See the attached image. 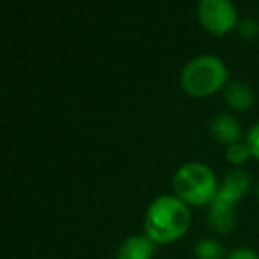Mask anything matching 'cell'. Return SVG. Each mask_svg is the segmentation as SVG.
I'll return each instance as SVG.
<instances>
[{
  "instance_id": "obj_6",
  "label": "cell",
  "mask_w": 259,
  "mask_h": 259,
  "mask_svg": "<svg viewBox=\"0 0 259 259\" xmlns=\"http://www.w3.org/2000/svg\"><path fill=\"white\" fill-rule=\"evenodd\" d=\"M209 132L220 142V144L231 146L234 142H240L241 124L234 115L231 114H217L209 121Z\"/></svg>"
},
{
  "instance_id": "obj_7",
  "label": "cell",
  "mask_w": 259,
  "mask_h": 259,
  "mask_svg": "<svg viewBox=\"0 0 259 259\" xmlns=\"http://www.w3.org/2000/svg\"><path fill=\"white\" fill-rule=\"evenodd\" d=\"M155 252V241L146 234H132L124 238L115 252V259H151Z\"/></svg>"
},
{
  "instance_id": "obj_11",
  "label": "cell",
  "mask_w": 259,
  "mask_h": 259,
  "mask_svg": "<svg viewBox=\"0 0 259 259\" xmlns=\"http://www.w3.org/2000/svg\"><path fill=\"white\" fill-rule=\"evenodd\" d=\"M248 156H252L250 149H248L247 142H234V144L226 148V158L227 162H231L233 165H241L248 160Z\"/></svg>"
},
{
  "instance_id": "obj_13",
  "label": "cell",
  "mask_w": 259,
  "mask_h": 259,
  "mask_svg": "<svg viewBox=\"0 0 259 259\" xmlns=\"http://www.w3.org/2000/svg\"><path fill=\"white\" fill-rule=\"evenodd\" d=\"M245 142H247L252 156H255V158L259 160V121L248 128L247 137H245Z\"/></svg>"
},
{
  "instance_id": "obj_15",
  "label": "cell",
  "mask_w": 259,
  "mask_h": 259,
  "mask_svg": "<svg viewBox=\"0 0 259 259\" xmlns=\"http://www.w3.org/2000/svg\"><path fill=\"white\" fill-rule=\"evenodd\" d=\"M257 197H259V180H257Z\"/></svg>"
},
{
  "instance_id": "obj_4",
  "label": "cell",
  "mask_w": 259,
  "mask_h": 259,
  "mask_svg": "<svg viewBox=\"0 0 259 259\" xmlns=\"http://www.w3.org/2000/svg\"><path fill=\"white\" fill-rule=\"evenodd\" d=\"M197 18L208 32L222 36L238 25V9L231 0H201Z\"/></svg>"
},
{
  "instance_id": "obj_1",
  "label": "cell",
  "mask_w": 259,
  "mask_h": 259,
  "mask_svg": "<svg viewBox=\"0 0 259 259\" xmlns=\"http://www.w3.org/2000/svg\"><path fill=\"white\" fill-rule=\"evenodd\" d=\"M190 226V209L180 197L162 194L149 202L144 217L146 236L155 243H172L180 240Z\"/></svg>"
},
{
  "instance_id": "obj_5",
  "label": "cell",
  "mask_w": 259,
  "mask_h": 259,
  "mask_svg": "<svg viewBox=\"0 0 259 259\" xmlns=\"http://www.w3.org/2000/svg\"><path fill=\"white\" fill-rule=\"evenodd\" d=\"M250 183H252L250 174H248L247 170L236 167V169L229 170V172L224 176L222 183L219 185V192H217L213 201L236 208L240 199L248 192Z\"/></svg>"
},
{
  "instance_id": "obj_14",
  "label": "cell",
  "mask_w": 259,
  "mask_h": 259,
  "mask_svg": "<svg viewBox=\"0 0 259 259\" xmlns=\"http://www.w3.org/2000/svg\"><path fill=\"white\" fill-rule=\"evenodd\" d=\"M226 259H259L257 252L252 250L250 247H238L227 254Z\"/></svg>"
},
{
  "instance_id": "obj_8",
  "label": "cell",
  "mask_w": 259,
  "mask_h": 259,
  "mask_svg": "<svg viewBox=\"0 0 259 259\" xmlns=\"http://www.w3.org/2000/svg\"><path fill=\"white\" fill-rule=\"evenodd\" d=\"M208 206V215H206L208 226L219 234L231 233L234 229V224H236V208L217 201H211Z\"/></svg>"
},
{
  "instance_id": "obj_9",
  "label": "cell",
  "mask_w": 259,
  "mask_h": 259,
  "mask_svg": "<svg viewBox=\"0 0 259 259\" xmlns=\"http://www.w3.org/2000/svg\"><path fill=\"white\" fill-rule=\"evenodd\" d=\"M224 98L236 110H247L254 105V91L243 80H233L224 87Z\"/></svg>"
},
{
  "instance_id": "obj_3",
  "label": "cell",
  "mask_w": 259,
  "mask_h": 259,
  "mask_svg": "<svg viewBox=\"0 0 259 259\" xmlns=\"http://www.w3.org/2000/svg\"><path fill=\"white\" fill-rule=\"evenodd\" d=\"M181 87L192 96H209L226 87L227 66L213 54H199L181 68Z\"/></svg>"
},
{
  "instance_id": "obj_10",
  "label": "cell",
  "mask_w": 259,
  "mask_h": 259,
  "mask_svg": "<svg viewBox=\"0 0 259 259\" xmlns=\"http://www.w3.org/2000/svg\"><path fill=\"white\" fill-rule=\"evenodd\" d=\"M194 255L197 259H224L227 257L224 245L213 238H202L194 245Z\"/></svg>"
},
{
  "instance_id": "obj_2",
  "label": "cell",
  "mask_w": 259,
  "mask_h": 259,
  "mask_svg": "<svg viewBox=\"0 0 259 259\" xmlns=\"http://www.w3.org/2000/svg\"><path fill=\"white\" fill-rule=\"evenodd\" d=\"M219 185L213 169L202 162L183 163L172 176L174 195L192 206L209 204L219 192Z\"/></svg>"
},
{
  "instance_id": "obj_12",
  "label": "cell",
  "mask_w": 259,
  "mask_h": 259,
  "mask_svg": "<svg viewBox=\"0 0 259 259\" xmlns=\"http://www.w3.org/2000/svg\"><path fill=\"white\" fill-rule=\"evenodd\" d=\"M236 29L243 39H252V37L259 36V20L254 16H245L238 22Z\"/></svg>"
}]
</instances>
